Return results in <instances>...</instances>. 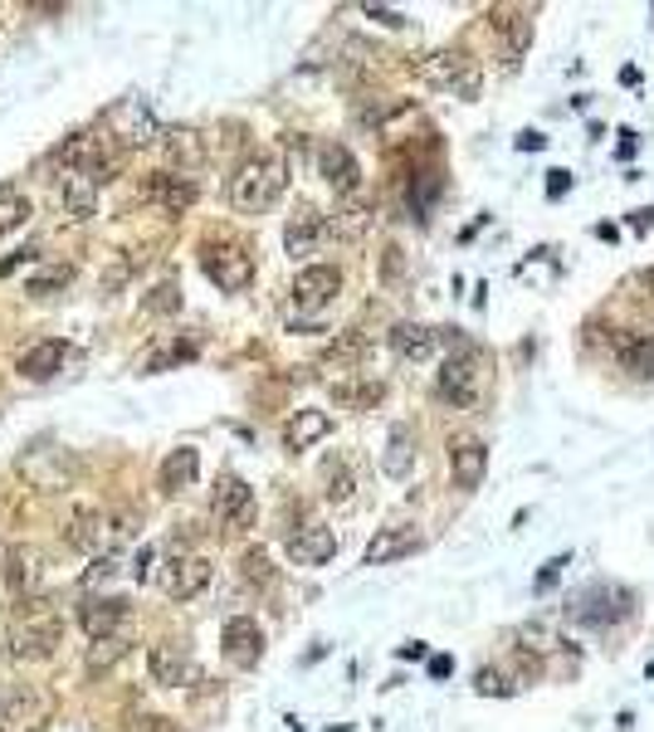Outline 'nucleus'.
<instances>
[{"mask_svg":"<svg viewBox=\"0 0 654 732\" xmlns=\"http://www.w3.org/2000/svg\"><path fill=\"white\" fill-rule=\"evenodd\" d=\"M5 562H10V547L0 542V576H5Z\"/></svg>","mask_w":654,"mask_h":732,"instance_id":"09e8293b","label":"nucleus"},{"mask_svg":"<svg viewBox=\"0 0 654 732\" xmlns=\"http://www.w3.org/2000/svg\"><path fill=\"white\" fill-rule=\"evenodd\" d=\"M220 650H225V659H230L234 669H254V664L264 659V630H259V620H249V615H234V620H225Z\"/></svg>","mask_w":654,"mask_h":732,"instance_id":"9d476101","label":"nucleus"},{"mask_svg":"<svg viewBox=\"0 0 654 732\" xmlns=\"http://www.w3.org/2000/svg\"><path fill=\"white\" fill-rule=\"evenodd\" d=\"M410 464H415V429H410V425H390L386 454H381V468H386L390 478H406Z\"/></svg>","mask_w":654,"mask_h":732,"instance_id":"cd10ccee","label":"nucleus"},{"mask_svg":"<svg viewBox=\"0 0 654 732\" xmlns=\"http://www.w3.org/2000/svg\"><path fill=\"white\" fill-rule=\"evenodd\" d=\"M322 493H328V503H351V493H357V478H351V468L342 464V459H328L322 464Z\"/></svg>","mask_w":654,"mask_h":732,"instance_id":"2f4dec72","label":"nucleus"},{"mask_svg":"<svg viewBox=\"0 0 654 732\" xmlns=\"http://www.w3.org/2000/svg\"><path fill=\"white\" fill-rule=\"evenodd\" d=\"M146 664H152V679L156 683H191L195 669H191V654H185V644H171V640H156L152 654H146Z\"/></svg>","mask_w":654,"mask_h":732,"instance_id":"aec40b11","label":"nucleus"},{"mask_svg":"<svg viewBox=\"0 0 654 732\" xmlns=\"http://www.w3.org/2000/svg\"><path fill=\"white\" fill-rule=\"evenodd\" d=\"M142 308L152 312V318H176V312H181V283L176 279L152 283V293L142 298Z\"/></svg>","mask_w":654,"mask_h":732,"instance_id":"473e14b6","label":"nucleus"},{"mask_svg":"<svg viewBox=\"0 0 654 732\" xmlns=\"http://www.w3.org/2000/svg\"><path fill=\"white\" fill-rule=\"evenodd\" d=\"M322 230H328V224H322L318 210H298L288 220V230H283V249H288V254H308L312 244L322 240Z\"/></svg>","mask_w":654,"mask_h":732,"instance_id":"c85d7f7f","label":"nucleus"},{"mask_svg":"<svg viewBox=\"0 0 654 732\" xmlns=\"http://www.w3.org/2000/svg\"><path fill=\"white\" fill-rule=\"evenodd\" d=\"M283 185H288V162L279 152H254L249 162L234 166L225 195H230V205L240 215H264L283 195Z\"/></svg>","mask_w":654,"mask_h":732,"instance_id":"f257e3e1","label":"nucleus"},{"mask_svg":"<svg viewBox=\"0 0 654 732\" xmlns=\"http://www.w3.org/2000/svg\"><path fill=\"white\" fill-rule=\"evenodd\" d=\"M201 269L210 273L215 288L225 293H244L254 283V254L244 244H205Z\"/></svg>","mask_w":654,"mask_h":732,"instance_id":"423d86ee","label":"nucleus"},{"mask_svg":"<svg viewBox=\"0 0 654 732\" xmlns=\"http://www.w3.org/2000/svg\"><path fill=\"white\" fill-rule=\"evenodd\" d=\"M210 556H181V562H171V572H166V591L176 595V601H191V595H201L205 586H210Z\"/></svg>","mask_w":654,"mask_h":732,"instance_id":"4be33fe9","label":"nucleus"},{"mask_svg":"<svg viewBox=\"0 0 654 732\" xmlns=\"http://www.w3.org/2000/svg\"><path fill=\"white\" fill-rule=\"evenodd\" d=\"M195 474H201V454H195L191 445L171 449V454L162 459V493H185V488H195Z\"/></svg>","mask_w":654,"mask_h":732,"instance_id":"bb28decb","label":"nucleus"},{"mask_svg":"<svg viewBox=\"0 0 654 732\" xmlns=\"http://www.w3.org/2000/svg\"><path fill=\"white\" fill-rule=\"evenodd\" d=\"M107 127H113L127 146H142V142H152L156 137V123H152V113H146L142 98H123V103L107 113Z\"/></svg>","mask_w":654,"mask_h":732,"instance_id":"dca6fc26","label":"nucleus"},{"mask_svg":"<svg viewBox=\"0 0 654 732\" xmlns=\"http://www.w3.org/2000/svg\"><path fill=\"white\" fill-rule=\"evenodd\" d=\"M562 566H566V556H552V562L542 566V576H537V591H547V586H552L556 576H562Z\"/></svg>","mask_w":654,"mask_h":732,"instance_id":"79ce46f5","label":"nucleus"},{"mask_svg":"<svg viewBox=\"0 0 654 732\" xmlns=\"http://www.w3.org/2000/svg\"><path fill=\"white\" fill-rule=\"evenodd\" d=\"M240 572H244V581H254V586H269L273 581V566H269V556H264L259 547L240 556Z\"/></svg>","mask_w":654,"mask_h":732,"instance_id":"58836bf2","label":"nucleus"},{"mask_svg":"<svg viewBox=\"0 0 654 732\" xmlns=\"http://www.w3.org/2000/svg\"><path fill=\"white\" fill-rule=\"evenodd\" d=\"M439 347V332L425 328V322H396L390 328V351H396L400 361H429Z\"/></svg>","mask_w":654,"mask_h":732,"instance_id":"412c9836","label":"nucleus"},{"mask_svg":"<svg viewBox=\"0 0 654 732\" xmlns=\"http://www.w3.org/2000/svg\"><path fill=\"white\" fill-rule=\"evenodd\" d=\"M650 679H654V664H650Z\"/></svg>","mask_w":654,"mask_h":732,"instance_id":"8fccbe9b","label":"nucleus"},{"mask_svg":"<svg viewBox=\"0 0 654 732\" xmlns=\"http://www.w3.org/2000/svg\"><path fill=\"white\" fill-rule=\"evenodd\" d=\"M0 640H5V654L10 659H44V654L59 650V640H64V625H59V615L44 611V601L39 595H25L15 611V620L0 630Z\"/></svg>","mask_w":654,"mask_h":732,"instance_id":"f03ea898","label":"nucleus"},{"mask_svg":"<svg viewBox=\"0 0 654 732\" xmlns=\"http://www.w3.org/2000/svg\"><path fill=\"white\" fill-rule=\"evenodd\" d=\"M288 556L298 566H328L337 556V532L332 527H298L288 537Z\"/></svg>","mask_w":654,"mask_h":732,"instance_id":"a211bd4d","label":"nucleus"},{"mask_svg":"<svg viewBox=\"0 0 654 732\" xmlns=\"http://www.w3.org/2000/svg\"><path fill=\"white\" fill-rule=\"evenodd\" d=\"M547 176H552V181H547V195H552V201H556V195H566V185H572V171H547Z\"/></svg>","mask_w":654,"mask_h":732,"instance_id":"37998d69","label":"nucleus"},{"mask_svg":"<svg viewBox=\"0 0 654 732\" xmlns=\"http://www.w3.org/2000/svg\"><path fill=\"white\" fill-rule=\"evenodd\" d=\"M478 693H498V698H508V693H513V683H508L498 669H478Z\"/></svg>","mask_w":654,"mask_h":732,"instance_id":"a19ab883","label":"nucleus"},{"mask_svg":"<svg viewBox=\"0 0 654 732\" xmlns=\"http://www.w3.org/2000/svg\"><path fill=\"white\" fill-rule=\"evenodd\" d=\"M123 532H127V527L117 523V517H107V513H98V508H88V513H74V517H68L64 542L74 547V552L93 556L98 547H107L113 537H123Z\"/></svg>","mask_w":654,"mask_h":732,"instance_id":"6e6552de","label":"nucleus"},{"mask_svg":"<svg viewBox=\"0 0 654 732\" xmlns=\"http://www.w3.org/2000/svg\"><path fill=\"white\" fill-rule=\"evenodd\" d=\"M386 279H400V249H396V244L386 249Z\"/></svg>","mask_w":654,"mask_h":732,"instance_id":"de8ad7c7","label":"nucleus"},{"mask_svg":"<svg viewBox=\"0 0 654 732\" xmlns=\"http://www.w3.org/2000/svg\"><path fill=\"white\" fill-rule=\"evenodd\" d=\"M449 474H454V484L464 488V493L484 484V474H488V449H484V439H474V435L449 439Z\"/></svg>","mask_w":654,"mask_h":732,"instance_id":"ddd939ff","label":"nucleus"},{"mask_svg":"<svg viewBox=\"0 0 654 732\" xmlns=\"http://www.w3.org/2000/svg\"><path fill=\"white\" fill-rule=\"evenodd\" d=\"M420 78H429V84H439V88H454V93H464V98L478 93V74H474L464 49H439V54H429L425 64H420Z\"/></svg>","mask_w":654,"mask_h":732,"instance_id":"0eeeda50","label":"nucleus"},{"mask_svg":"<svg viewBox=\"0 0 654 732\" xmlns=\"http://www.w3.org/2000/svg\"><path fill=\"white\" fill-rule=\"evenodd\" d=\"M435 195H439V176H429V171H425L415 185H410V210H415L420 220H425L429 205H435Z\"/></svg>","mask_w":654,"mask_h":732,"instance_id":"4c0bfd02","label":"nucleus"},{"mask_svg":"<svg viewBox=\"0 0 654 732\" xmlns=\"http://www.w3.org/2000/svg\"><path fill=\"white\" fill-rule=\"evenodd\" d=\"M611 357H615V367H620L625 376H634V381H650L654 376V342L644 337V332L620 328L611 337Z\"/></svg>","mask_w":654,"mask_h":732,"instance_id":"f8f14e48","label":"nucleus"},{"mask_svg":"<svg viewBox=\"0 0 654 732\" xmlns=\"http://www.w3.org/2000/svg\"><path fill=\"white\" fill-rule=\"evenodd\" d=\"M29 220V201L15 191V185H0V234L20 230Z\"/></svg>","mask_w":654,"mask_h":732,"instance_id":"72a5a7b5","label":"nucleus"},{"mask_svg":"<svg viewBox=\"0 0 654 732\" xmlns=\"http://www.w3.org/2000/svg\"><path fill=\"white\" fill-rule=\"evenodd\" d=\"M318 171H322V181H328L337 195H351V191L361 185L357 156H351L342 142H328V146H322V152H318Z\"/></svg>","mask_w":654,"mask_h":732,"instance_id":"f3484780","label":"nucleus"},{"mask_svg":"<svg viewBox=\"0 0 654 732\" xmlns=\"http://www.w3.org/2000/svg\"><path fill=\"white\" fill-rule=\"evenodd\" d=\"M68 279H74V269H68V264H49V269H39L35 279L25 283V293H35V298H49V293H59Z\"/></svg>","mask_w":654,"mask_h":732,"instance_id":"f704fd0d","label":"nucleus"},{"mask_svg":"<svg viewBox=\"0 0 654 732\" xmlns=\"http://www.w3.org/2000/svg\"><path fill=\"white\" fill-rule=\"evenodd\" d=\"M117 572H123V562H117V556H98V562L88 566L84 581H88V586H103V581H113Z\"/></svg>","mask_w":654,"mask_h":732,"instance_id":"ea45409f","label":"nucleus"},{"mask_svg":"<svg viewBox=\"0 0 654 732\" xmlns=\"http://www.w3.org/2000/svg\"><path fill=\"white\" fill-rule=\"evenodd\" d=\"M64 342H54V337H44V342H35L29 351H20V361H15V371L20 376H29V381H49L59 367H64Z\"/></svg>","mask_w":654,"mask_h":732,"instance_id":"a878e982","label":"nucleus"},{"mask_svg":"<svg viewBox=\"0 0 654 732\" xmlns=\"http://www.w3.org/2000/svg\"><path fill=\"white\" fill-rule=\"evenodd\" d=\"M107 171H113V166H98V171H64V176H59V201H64V210L74 215V220H84V215L93 210L98 185L107 181Z\"/></svg>","mask_w":654,"mask_h":732,"instance_id":"4468645a","label":"nucleus"},{"mask_svg":"<svg viewBox=\"0 0 654 732\" xmlns=\"http://www.w3.org/2000/svg\"><path fill=\"white\" fill-rule=\"evenodd\" d=\"M542 146H547L542 132H523V137H517V152H542Z\"/></svg>","mask_w":654,"mask_h":732,"instance_id":"a18cd8bd","label":"nucleus"},{"mask_svg":"<svg viewBox=\"0 0 654 732\" xmlns=\"http://www.w3.org/2000/svg\"><path fill=\"white\" fill-rule=\"evenodd\" d=\"M498 29H503V39H508V64H513V59L533 44V15H527V10H508V15L498 20Z\"/></svg>","mask_w":654,"mask_h":732,"instance_id":"7c9ffc66","label":"nucleus"},{"mask_svg":"<svg viewBox=\"0 0 654 732\" xmlns=\"http://www.w3.org/2000/svg\"><path fill=\"white\" fill-rule=\"evenodd\" d=\"M39 581H44V552H39V547H10V562H5V586L10 591L29 595Z\"/></svg>","mask_w":654,"mask_h":732,"instance_id":"5701e85b","label":"nucleus"},{"mask_svg":"<svg viewBox=\"0 0 654 732\" xmlns=\"http://www.w3.org/2000/svg\"><path fill=\"white\" fill-rule=\"evenodd\" d=\"M162 142H166V156H171V166H201V162H205V137L191 132V127H171Z\"/></svg>","mask_w":654,"mask_h":732,"instance_id":"c756f323","label":"nucleus"},{"mask_svg":"<svg viewBox=\"0 0 654 732\" xmlns=\"http://www.w3.org/2000/svg\"><path fill=\"white\" fill-rule=\"evenodd\" d=\"M328 429H332V420H328V410H293L288 415V425H283V445L298 454V449H312L318 439H328Z\"/></svg>","mask_w":654,"mask_h":732,"instance_id":"393cba45","label":"nucleus"},{"mask_svg":"<svg viewBox=\"0 0 654 732\" xmlns=\"http://www.w3.org/2000/svg\"><path fill=\"white\" fill-rule=\"evenodd\" d=\"M381 396H386V386H381V381H351V386H337V400H342V406H357V410L376 406Z\"/></svg>","mask_w":654,"mask_h":732,"instance_id":"c9c22d12","label":"nucleus"},{"mask_svg":"<svg viewBox=\"0 0 654 732\" xmlns=\"http://www.w3.org/2000/svg\"><path fill=\"white\" fill-rule=\"evenodd\" d=\"M142 732H185V728H176L171 718H146V728Z\"/></svg>","mask_w":654,"mask_h":732,"instance_id":"49530a36","label":"nucleus"},{"mask_svg":"<svg viewBox=\"0 0 654 732\" xmlns=\"http://www.w3.org/2000/svg\"><path fill=\"white\" fill-rule=\"evenodd\" d=\"M123 620H127V601H117V595H93V601L78 605V625H84L88 640H113L123 630Z\"/></svg>","mask_w":654,"mask_h":732,"instance_id":"2eb2a0df","label":"nucleus"},{"mask_svg":"<svg viewBox=\"0 0 654 732\" xmlns=\"http://www.w3.org/2000/svg\"><path fill=\"white\" fill-rule=\"evenodd\" d=\"M439 396L459 410H474L478 396H484V357H478L469 342H459V351H449L445 367H439Z\"/></svg>","mask_w":654,"mask_h":732,"instance_id":"7ed1b4c3","label":"nucleus"},{"mask_svg":"<svg viewBox=\"0 0 654 732\" xmlns=\"http://www.w3.org/2000/svg\"><path fill=\"white\" fill-rule=\"evenodd\" d=\"M146 195H152L156 205H162L166 215H185L195 205V181L191 176H166V171H156L152 181H146Z\"/></svg>","mask_w":654,"mask_h":732,"instance_id":"b1692460","label":"nucleus"},{"mask_svg":"<svg viewBox=\"0 0 654 732\" xmlns=\"http://www.w3.org/2000/svg\"><path fill=\"white\" fill-rule=\"evenodd\" d=\"M20 478H25V484H35L39 493H68V488H74V478H78V464H74V454H68V449L39 445V449H29V454L20 459Z\"/></svg>","mask_w":654,"mask_h":732,"instance_id":"20e7f679","label":"nucleus"},{"mask_svg":"<svg viewBox=\"0 0 654 732\" xmlns=\"http://www.w3.org/2000/svg\"><path fill=\"white\" fill-rule=\"evenodd\" d=\"M210 513H215V523H225V527H249L254 523V488L244 484L240 474H220Z\"/></svg>","mask_w":654,"mask_h":732,"instance_id":"1a4fd4ad","label":"nucleus"},{"mask_svg":"<svg viewBox=\"0 0 654 732\" xmlns=\"http://www.w3.org/2000/svg\"><path fill=\"white\" fill-rule=\"evenodd\" d=\"M367 15H376L381 25H406V15H400V10H386V5H367Z\"/></svg>","mask_w":654,"mask_h":732,"instance_id":"c03bdc74","label":"nucleus"},{"mask_svg":"<svg viewBox=\"0 0 654 732\" xmlns=\"http://www.w3.org/2000/svg\"><path fill=\"white\" fill-rule=\"evenodd\" d=\"M337 293H342V269H332V264H308V269H298V279H293V303H298L303 312L328 308Z\"/></svg>","mask_w":654,"mask_h":732,"instance_id":"9b49d317","label":"nucleus"},{"mask_svg":"<svg viewBox=\"0 0 654 732\" xmlns=\"http://www.w3.org/2000/svg\"><path fill=\"white\" fill-rule=\"evenodd\" d=\"M566 611H572V620H576V625H591V630H605V625H620L625 615H630V591L595 581V586H586V591L576 595V601L566 605Z\"/></svg>","mask_w":654,"mask_h":732,"instance_id":"39448f33","label":"nucleus"},{"mask_svg":"<svg viewBox=\"0 0 654 732\" xmlns=\"http://www.w3.org/2000/svg\"><path fill=\"white\" fill-rule=\"evenodd\" d=\"M123 650H127V644L117 640V634H113V640H93V650H88V669H93V673L113 669V664L123 659Z\"/></svg>","mask_w":654,"mask_h":732,"instance_id":"e433bc0d","label":"nucleus"},{"mask_svg":"<svg viewBox=\"0 0 654 732\" xmlns=\"http://www.w3.org/2000/svg\"><path fill=\"white\" fill-rule=\"evenodd\" d=\"M415 547H420L415 527L390 523V527H381V532L367 542V556H361V562H367V566H386V562H396V556H410Z\"/></svg>","mask_w":654,"mask_h":732,"instance_id":"6ab92c4d","label":"nucleus"}]
</instances>
